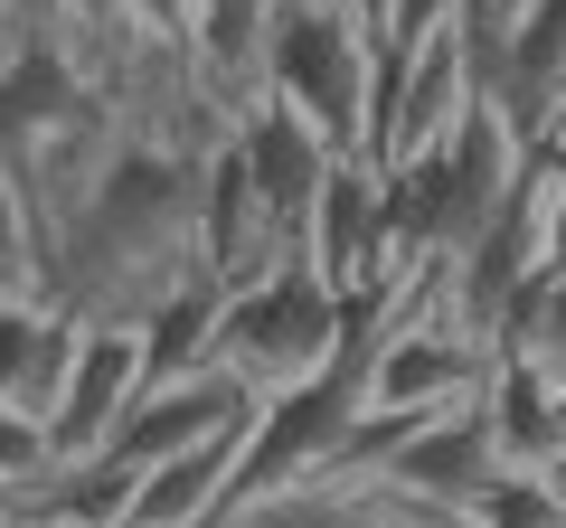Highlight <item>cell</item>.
Here are the masks:
<instances>
[{"instance_id": "cell-1", "label": "cell", "mask_w": 566, "mask_h": 528, "mask_svg": "<svg viewBox=\"0 0 566 528\" xmlns=\"http://www.w3.org/2000/svg\"><path fill=\"white\" fill-rule=\"evenodd\" d=\"M359 311H368V293H340L322 264L293 245L283 264H264L255 284L227 293L218 359L237 368L255 397H293V387H312L349 340H359Z\"/></svg>"}, {"instance_id": "cell-2", "label": "cell", "mask_w": 566, "mask_h": 528, "mask_svg": "<svg viewBox=\"0 0 566 528\" xmlns=\"http://www.w3.org/2000/svg\"><path fill=\"white\" fill-rule=\"evenodd\" d=\"M368 85H378L368 0H283L264 47V104H293L340 161H368Z\"/></svg>"}, {"instance_id": "cell-3", "label": "cell", "mask_w": 566, "mask_h": 528, "mask_svg": "<svg viewBox=\"0 0 566 528\" xmlns=\"http://www.w3.org/2000/svg\"><path fill=\"white\" fill-rule=\"evenodd\" d=\"M255 415H264V397L227 359H208V368H189V378H151L142 387V406L114 425L104 453H123L133 472H151V463H170V453H199V444H218V434L255 425Z\"/></svg>"}, {"instance_id": "cell-4", "label": "cell", "mask_w": 566, "mask_h": 528, "mask_svg": "<svg viewBox=\"0 0 566 528\" xmlns=\"http://www.w3.org/2000/svg\"><path fill=\"white\" fill-rule=\"evenodd\" d=\"M501 472L510 463H501V434H491V397H463V406H444L434 425L406 434L368 482L406 490V500H424V509H444V519H472V500H482Z\"/></svg>"}, {"instance_id": "cell-5", "label": "cell", "mask_w": 566, "mask_h": 528, "mask_svg": "<svg viewBox=\"0 0 566 528\" xmlns=\"http://www.w3.org/2000/svg\"><path fill=\"white\" fill-rule=\"evenodd\" d=\"M142 387H151V340H142V321H85L76 368H66V397H57V415H48L57 463H85V453L114 444V425L142 406Z\"/></svg>"}, {"instance_id": "cell-6", "label": "cell", "mask_w": 566, "mask_h": 528, "mask_svg": "<svg viewBox=\"0 0 566 528\" xmlns=\"http://www.w3.org/2000/svg\"><path fill=\"white\" fill-rule=\"evenodd\" d=\"M237 142H245V170H255V199H264V218H274V236L303 245L331 170H340V151H331L293 104H255V114L237 123Z\"/></svg>"}, {"instance_id": "cell-7", "label": "cell", "mask_w": 566, "mask_h": 528, "mask_svg": "<svg viewBox=\"0 0 566 528\" xmlns=\"http://www.w3.org/2000/svg\"><path fill=\"white\" fill-rule=\"evenodd\" d=\"M303 255L322 264L340 293H378L387 284V208H378V161H340L312 208V236Z\"/></svg>"}, {"instance_id": "cell-8", "label": "cell", "mask_w": 566, "mask_h": 528, "mask_svg": "<svg viewBox=\"0 0 566 528\" xmlns=\"http://www.w3.org/2000/svg\"><path fill=\"white\" fill-rule=\"evenodd\" d=\"M227 528H463V519L406 500L387 482H312V490H283L264 509H237Z\"/></svg>"}, {"instance_id": "cell-9", "label": "cell", "mask_w": 566, "mask_h": 528, "mask_svg": "<svg viewBox=\"0 0 566 528\" xmlns=\"http://www.w3.org/2000/svg\"><path fill=\"white\" fill-rule=\"evenodd\" d=\"M274 10L283 0H199V39H189V66L218 85L237 114L264 104V47H274Z\"/></svg>"}, {"instance_id": "cell-10", "label": "cell", "mask_w": 566, "mask_h": 528, "mask_svg": "<svg viewBox=\"0 0 566 528\" xmlns=\"http://www.w3.org/2000/svg\"><path fill=\"white\" fill-rule=\"evenodd\" d=\"M491 349L520 368H538L547 387H566V264H547L538 284H520L491 321Z\"/></svg>"}, {"instance_id": "cell-11", "label": "cell", "mask_w": 566, "mask_h": 528, "mask_svg": "<svg viewBox=\"0 0 566 528\" xmlns=\"http://www.w3.org/2000/svg\"><path fill=\"white\" fill-rule=\"evenodd\" d=\"M0 303H48V218L0 170Z\"/></svg>"}, {"instance_id": "cell-12", "label": "cell", "mask_w": 566, "mask_h": 528, "mask_svg": "<svg viewBox=\"0 0 566 528\" xmlns=\"http://www.w3.org/2000/svg\"><path fill=\"white\" fill-rule=\"evenodd\" d=\"M463 528H566V500H557V472L547 463H510L501 482L472 500Z\"/></svg>"}, {"instance_id": "cell-13", "label": "cell", "mask_w": 566, "mask_h": 528, "mask_svg": "<svg viewBox=\"0 0 566 528\" xmlns=\"http://www.w3.org/2000/svg\"><path fill=\"white\" fill-rule=\"evenodd\" d=\"M48 311L57 303H0V406L20 415V387H29V359L48 340Z\"/></svg>"}, {"instance_id": "cell-14", "label": "cell", "mask_w": 566, "mask_h": 528, "mask_svg": "<svg viewBox=\"0 0 566 528\" xmlns=\"http://www.w3.org/2000/svg\"><path fill=\"white\" fill-rule=\"evenodd\" d=\"M133 29L189 57V39H199V0H133Z\"/></svg>"}, {"instance_id": "cell-15", "label": "cell", "mask_w": 566, "mask_h": 528, "mask_svg": "<svg viewBox=\"0 0 566 528\" xmlns=\"http://www.w3.org/2000/svg\"><path fill=\"white\" fill-rule=\"evenodd\" d=\"M20 47H29V0H0V76H10Z\"/></svg>"}, {"instance_id": "cell-16", "label": "cell", "mask_w": 566, "mask_h": 528, "mask_svg": "<svg viewBox=\"0 0 566 528\" xmlns=\"http://www.w3.org/2000/svg\"><path fill=\"white\" fill-rule=\"evenodd\" d=\"M29 509H39V482H10V472H0V528H20Z\"/></svg>"}, {"instance_id": "cell-17", "label": "cell", "mask_w": 566, "mask_h": 528, "mask_svg": "<svg viewBox=\"0 0 566 528\" xmlns=\"http://www.w3.org/2000/svg\"><path fill=\"white\" fill-rule=\"evenodd\" d=\"M482 10H491V39H501V29H510V20H520L528 0H482Z\"/></svg>"}, {"instance_id": "cell-18", "label": "cell", "mask_w": 566, "mask_h": 528, "mask_svg": "<svg viewBox=\"0 0 566 528\" xmlns=\"http://www.w3.org/2000/svg\"><path fill=\"white\" fill-rule=\"evenodd\" d=\"M20 528H66V519H48V509H29V519H20Z\"/></svg>"}, {"instance_id": "cell-19", "label": "cell", "mask_w": 566, "mask_h": 528, "mask_svg": "<svg viewBox=\"0 0 566 528\" xmlns=\"http://www.w3.org/2000/svg\"><path fill=\"white\" fill-rule=\"evenodd\" d=\"M547 472H557V500H566V453H557V463H547Z\"/></svg>"}, {"instance_id": "cell-20", "label": "cell", "mask_w": 566, "mask_h": 528, "mask_svg": "<svg viewBox=\"0 0 566 528\" xmlns=\"http://www.w3.org/2000/svg\"><path fill=\"white\" fill-rule=\"evenodd\" d=\"M557 133H566V114H557Z\"/></svg>"}]
</instances>
